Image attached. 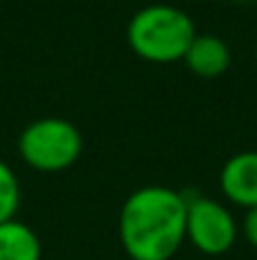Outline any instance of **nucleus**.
<instances>
[{
    "label": "nucleus",
    "mask_w": 257,
    "mask_h": 260,
    "mask_svg": "<svg viewBox=\"0 0 257 260\" xmlns=\"http://www.w3.org/2000/svg\"><path fill=\"white\" fill-rule=\"evenodd\" d=\"M119 240L131 260H171L187 240V194L167 184L134 189L119 212Z\"/></svg>",
    "instance_id": "f257e3e1"
},
{
    "label": "nucleus",
    "mask_w": 257,
    "mask_h": 260,
    "mask_svg": "<svg viewBox=\"0 0 257 260\" xmlns=\"http://www.w3.org/2000/svg\"><path fill=\"white\" fill-rule=\"evenodd\" d=\"M194 20L176 5L152 3L134 13L126 28L129 48L149 63H176L194 41Z\"/></svg>",
    "instance_id": "f03ea898"
},
{
    "label": "nucleus",
    "mask_w": 257,
    "mask_h": 260,
    "mask_svg": "<svg viewBox=\"0 0 257 260\" xmlns=\"http://www.w3.org/2000/svg\"><path fill=\"white\" fill-rule=\"evenodd\" d=\"M18 154L35 172H66L84 154V134L68 119L43 116V119L30 121L20 132Z\"/></svg>",
    "instance_id": "7ed1b4c3"
},
{
    "label": "nucleus",
    "mask_w": 257,
    "mask_h": 260,
    "mask_svg": "<svg viewBox=\"0 0 257 260\" xmlns=\"http://www.w3.org/2000/svg\"><path fill=\"white\" fill-rule=\"evenodd\" d=\"M240 225L227 205L212 197H187V240L204 255H225L237 243Z\"/></svg>",
    "instance_id": "20e7f679"
},
{
    "label": "nucleus",
    "mask_w": 257,
    "mask_h": 260,
    "mask_svg": "<svg viewBox=\"0 0 257 260\" xmlns=\"http://www.w3.org/2000/svg\"><path fill=\"white\" fill-rule=\"evenodd\" d=\"M219 189L222 194L242 207V210H252L257 207V152H237L232 154L222 170H219Z\"/></svg>",
    "instance_id": "39448f33"
},
{
    "label": "nucleus",
    "mask_w": 257,
    "mask_h": 260,
    "mask_svg": "<svg viewBox=\"0 0 257 260\" xmlns=\"http://www.w3.org/2000/svg\"><path fill=\"white\" fill-rule=\"evenodd\" d=\"M181 61L194 76L217 79V76H222L230 69L232 53H230V46L219 36H212V33H202L199 36L197 33Z\"/></svg>",
    "instance_id": "423d86ee"
},
{
    "label": "nucleus",
    "mask_w": 257,
    "mask_h": 260,
    "mask_svg": "<svg viewBox=\"0 0 257 260\" xmlns=\"http://www.w3.org/2000/svg\"><path fill=\"white\" fill-rule=\"evenodd\" d=\"M43 245L38 233L18 217L0 225V260H41Z\"/></svg>",
    "instance_id": "0eeeda50"
},
{
    "label": "nucleus",
    "mask_w": 257,
    "mask_h": 260,
    "mask_svg": "<svg viewBox=\"0 0 257 260\" xmlns=\"http://www.w3.org/2000/svg\"><path fill=\"white\" fill-rule=\"evenodd\" d=\"M20 182L13 172V167L0 159V225L13 220L20 207Z\"/></svg>",
    "instance_id": "6e6552de"
},
{
    "label": "nucleus",
    "mask_w": 257,
    "mask_h": 260,
    "mask_svg": "<svg viewBox=\"0 0 257 260\" xmlns=\"http://www.w3.org/2000/svg\"><path fill=\"white\" fill-rule=\"evenodd\" d=\"M242 235H245V240L257 250V207L245 210V217H242Z\"/></svg>",
    "instance_id": "1a4fd4ad"
},
{
    "label": "nucleus",
    "mask_w": 257,
    "mask_h": 260,
    "mask_svg": "<svg viewBox=\"0 0 257 260\" xmlns=\"http://www.w3.org/2000/svg\"><path fill=\"white\" fill-rule=\"evenodd\" d=\"M232 3H257V0H232Z\"/></svg>",
    "instance_id": "9d476101"
},
{
    "label": "nucleus",
    "mask_w": 257,
    "mask_h": 260,
    "mask_svg": "<svg viewBox=\"0 0 257 260\" xmlns=\"http://www.w3.org/2000/svg\"><path fill=\"white\" fill-rule=\"evenodd\" d=\"M255 61H257V41H255Z\"/></svg>",
    "instance_id": "9b49d317"
}]
</instances>
